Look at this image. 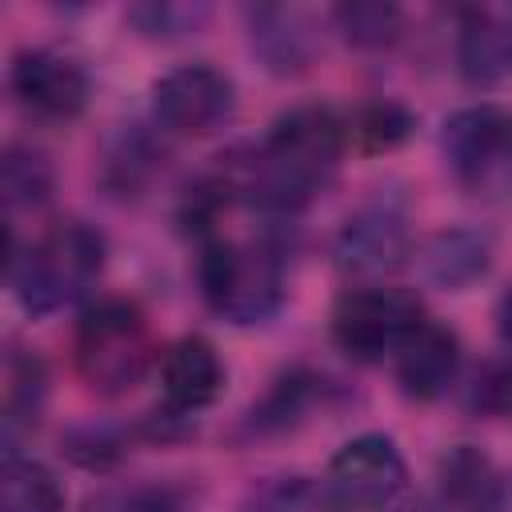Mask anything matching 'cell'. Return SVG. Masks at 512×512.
Here are the masks:
<instances>
[{
    "label": "cell",
    "instance_id": "11",
    "mask_svg": "<svg viewBox=\"0 0 512 512\" xmlns=\"http://www.w3.org/2000/svg\"><path fill=\"white\" fill-rule=\"evenodd\" d=\"M164 400L176 412H200L224 392V364L204 336H184L160 356Z\"/></svg>",
    "mask_w": 512,
    "mask_h": 512
},
{
    "label": "cell",
    "instance_id": "1",
    "mask_svg": "<svg viewBox=\"0 0 512 512\" xmlns=\"http://www.w3.org/2000/svg\"><path fill=\"white\" fill-rule=\"evenodd\" d=\"M348 144L344 120L324 104H300L284 112L260 152H252L248 164H240L224 188L248 192V200L264 208H300L308 196H316L340 168Z\"/></svg>",
    "mask_w": 512,
    "mask_h": 512
},
{
    "label": "cell",
    "instance_id": "13",
    "mask_svg": "<svg viewBox=\"0 0 512 512\" xmlns=\"http://www.w3.org/2000/svg\"><path fill=\"white\" fill-rule=\"evenodd\" d=\"M504 476L476 444H456L440 460V496L452 512H504Z\"/></svg>",
    "mask_w": 512,
    "mask_h": 512
},
{
    "label": "cell",
    "instance_id": "22",
    "mask_svg": "<svg viewBox=\"0 0 512 512\" xmlns=\"http://www.w3.org/2000/svg\"><path fill=\"white\" fill-rule=\"evenodd\" d=\"M472 404L480 412H492V416H508L512 420V356L488 360L476 372V380H472Z\"/></svg>",
    "mask_w": 512,
    "mask_h": 512
},
{
    "label": "cell",
    "instance_id": "4",
    "mask_svg": "<svg viewBox=\"0 0 512 512\" xmlns=\"http://www.w3.org/2000/svg\"><path fill=\"white\" fill-rule=\"evenodd\" d=\"M152 356L156 348L140 304L124 296H104L84 308L76 324V372L88 380V388L120 396L144 380Z\"/></svg>",
    "mask_w": 512,
    "mask_h": 512
},
{
    "label": "cell",
    "instance_id": "8",
    "mask_svg": "<svg viewBox=\"0 0 512 512\" xmlns=\"http://www.w3.org/2000/svg\"><path fill=\"white\" fill-rule=\"evenodd\" d=\"M404 480H408V468H404V456L396 452V444L388 436H356L348 440L332 460H328V492L340 508H356V512H368V508H384L392 504L400 492H404Z\"/></svg>",
    "mask_w": 512,
    "mask_h": 512
},
{
    "label": "cell",
    "instance_id": "10",
    "mask_svg": "<svg viewBox=\"0 0 512 512\" xmlns=\"http://www.w3.org/2000/svg\"><path fill=\"white\" fill-rule=\"evenodd\" d=\"M460 372V340L436 320H420L412 336L396 348V380L416 400H436L452 388Z\"/></svg>",
    "mask_w": 512,
    "mask_h": 512
},
{
    "label": "cell",
    "instance_id": "25",
    "mask_svg": "<svg viewBox=\"0 0 512 512\" xmlns=\"http://www.w3.org/2000/svg\"><path fill=\"white\" fill-rule=\"evenodd\" d=\"M496 324H500V336H504V344L512 348V288L500 296V308H496Z\"/></svg>",
    "mask_w": 512,
    "mask_h": 512
},
{
    "label": "cell",
    "instance_id": "26",
    "mask_svg": "<svg viewBox=\"0 0 512 512\" xmlns=\"http://www.w3.org/2000/svg\"><path fill=\"white\" fill-rule=\"evenodd\" d=\"M392 512H432L424 500H412V504H400V508H392Z\"/></svg>",
    "mask_w": 512,
    "mask_h": 512
},
{
    "label": "cell",
    "instance_id": "20",
    "mask_svg": "<svg viewBox=\"0 0 512 512\" xmlns=\"http://www.w3.org/2000/svg\"><path fill=\"white\" fill-rule=\"evenodd\" d=\"M244 512H340V504L324 484H312L304 476H280L260 484Z\"/></svg>",
    "mask_w": 512,
    "mask_h": 512
},
{
    "label": "cell",
    "instance_id": "23",
    "mask_svg": "<svg viewBox=\"0 0 512 512\" xmlns=\"http://www.w3.org/2000/svg\"><path fill=\"white\" fill-rule=\"evenodd\" d=\"M84 512H180V508L156 488H116L88 500Z\"/></svg>",
    "mask_w": 512,
    "mask_h": 512
},
{
    "label": "cell",
    "instance_id": "17",
    "mask_svg": "<svg viewBox=\"0 0 512 512\" xmlns=\"http://www.w3.org/2000/svg\"><path fill=\"white\" fill-rule=\"evenodd\" d=\"M0 512H64V488L32 456H4L0 468Z\"/></svg>",
    "mask_w": 512,
    "mask_h": 512
},
{
    "label": "cell",
    "instance_id": "9",
    "mask_svg": "<svg viewBox=\"0 0 512 512\" xmlns=\"http://www.w3.org/2000/svg\"><path fill=\"white\" fill-rule=\"evenodd\" d=\"M12 92L24 108L52 120H68L88 104V72L80 68V60L56 48H32L12 60Z\"/></svg>",
    "mask_w": 512,
    "mask_h": 512
},
{
    "label": "cell",
    "instance_id": "21",
    "mask_svg": "<svg viewBox=\"0 0 512 512\" xmlns=\"http://www.w3.org/2000/svg\"><path fill=\"white\" fill-rule=\"evenodd\" d=\"M336 24L348 44L356 48H384L400 36V12L380 0H356L336 8Z\"/></svg>",
    "mask_w": 512,
    "mask_h": 512
},
{
    "label": "cell",
    "instance_id": "2",
    "mask_svg": "<svg viewBox=\"0 0 512 512\" xmlns=\"http://www.w3.org/2000/svg\"><path fill=\"white\" fill-rule=\"evenodd\" d=\"M104 268V240L96 228L68 220L48 228L36 244H28L24 252H12L8 260V280L16 300L32 312H56L72 300H80L96 276Z\"/></svg>",
    "mask_w": 512,
    "mask_h": 512
},
{
    "label": "cell",
    "instance_id": "3",
    "mask_svg": "<svg viewBox=\"0 0 512 512\" xmlns=\"http://www.w3.org/2000/svg\"><path fill=\"white\" fill-rule=\"evenodd\" d=\"M196 272L208 308L232 324L268 320L284 300V260L268 240L208 236Z\"/></svg>",
    "mask_w": 512,
    "mask_h": 512
},
{
    "label": "cell",
    "instance_id": "16",
    "mask_svg": "<svg viewBox=\"0 0 512 512\" xmlns=\"http://www.w3.org/2000/svg\"><path fill=\"white\" fill-rule=\"evenodd\" d=\"M424 272L440 288H464L488 272V240L468 228L440 232L424 248Z\"/></svg>",
    "mask_w": 512,
    "mask_h": 512
},
{
    "label": "cell",
    "instance_id": "7",
    "mask_svg": "<svg viewBox=\"0 0 512 512\" xmlns=\"http://www.w3.org/2000/svg\"><path fill=\"white\" fill-rule=\"evenodd\" d=\"M236 104L232 80L212 64L172 68L152 84V112L176 136H212Z\"/></svg>",
    "mask_w": 512,
    "mask_h": 512
},
{
    "label": "cell",
    "instance_id": "15",
    "mask_svg": "<svg viewBox=\"0 0 512 512\" xmlns=\"http://www.w3.org/2000/svg\"><path fill=\"white\" fill-rule=\"evenodd\" d=\"M252 44L264 56V64L280 76L300 72L312 56V40L304 32V20L292 8H256L252 12Z\"/></svg>",
    "mask_w": 512,
    "mask_h": 512
},
{
    "label": "cell",
    "instance_id": "19",
    "mask_svg": "<svg viewBox=\"0 0 512 512\" xmlns=\"http://www.w3.org/2000/svg\"><path fill=\"white\" fill-rule=\"evenodd\" d=\"M344 128H348V140L356 148H364V152H388V148H396V144L408 140L412 116L400 104H392V100H376V104L356 108Z\"/></svg>",
    "mask_w": 512,
    "mask_h": 512
},
{
    "label": "cell",
    "instance_id": "5",
    "mask_svg": "<svg viewBox=\"0 0 512 512\" xmlns=\"http://www.w3.org/2000/svg\"><path fill=\"white\" fill-rule=\"evenodd\" d=\"M420 320H424V308L412 292L372 284L340 296L332 312V336L348 356L380 360V356H396V348L412 336Z\"/></svg>",
    "mask_w": 512,
    "mask_h": 512
},
{
    "label": "cell",
    "instance_id": "18",
    "mask_svg": "<svg viewBox=\"0 0 512 512\" xmlns=\"http://www.w3.org/2000/svg\"><path fill=\"white\" fill-rule=\"evenodd\" d=\"M0 192H4L8 208H36V204H44L48 192H52V164H48V156L28 148V144L4 148Z\"/></svg>",
    "mask_w": 512,
    "mask_h": 512
},
{
    "label": "cell",
    "instance_id": "6",
    "mask_svg": "<svg viewBox=\"0 0 512 512\" xmlns=\"http://www.w3.org/2000/svg\"><path fill=\"white\" fill-rule=\"evenodd\" d=\"M440 148L460 184L488 192L512 176V112L500 104H468L444 120Z\"/></svg>",
    "mask_w": 512,
    "mask_h": 512
},
{
    "label": "cell",
    "instance_id": "24",
    "mask_svg": "<svg viewBox=\"0 0 512 512\" xmlns=\"http://www.w3.org/2000/svg\"><path fill=\"white\" fill-rule=\"evenodd\" d=\"M204 12H192V8H172V4H160V8H136V20L144 24L148 36H172V32H188L196 28Z\"/></svg>",
    "mask_w": 512,
    "mask_h": 512
},
{
    "label": "cell",
    "instance_id": "14",
    "mask_svg": "<svg viewBox=\"0 0 512 512\" xmlns=\"http://www.w3.org/2000/svg\"><path fill=\"white\" fill-rule=\"evenodd\" d=\"M460 76L476 88L500 84L512 76V20L496 12H468L456 40Z\"/></svg>",
    "mask_w": 512,
    "mask_h": 512
},
{
    "label": "cell",
    "instance_id": "12",
    "mask_svg": "<svg viewBox=\"0 0 512 512\" xmlns=\"http://www.w3.org/2000/svg\"><path fill=\"white\" fill-rule=\"evenodd\" d=\"M408 232L392 208H368L352 216L336 240V256L348 272H388L404 260Z\"/></svg>",
    "mask_w": 512,
    "mask_h": 512
}]
</instances>
